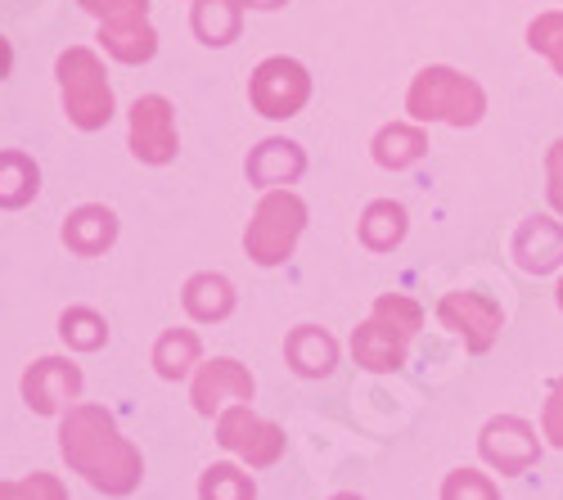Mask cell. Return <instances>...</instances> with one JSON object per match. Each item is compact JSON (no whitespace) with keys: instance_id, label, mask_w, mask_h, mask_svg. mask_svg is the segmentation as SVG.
I'll return each instance as SVG.
<instances>
[{"instance_id":"30","label":"cell","mask_w":563,"mask_h":500,"mask_svg":"<svg viewBox=\"0 0 563 500\" xmlns=\"http://www.w3.org/2000/svg\"><path fill=\"white\" fill-rule=\"evenodd\" d=\"M77 5L90 14V19H145L150 14V0H77Z\"/></svg>"},{"instance_id":"17","label":"cell","mask_w":563,"mask_h":500,"mask_svg":"<svg viewBox=\"0 0 563 500\" xmlns=\"http://www.w3.org/2000/svg\"><path fill=\"white\" fill-rule=\"evenodd\" d=\"M234 302H240V293H234V285L221 276V270H199V276H190L180 289L185 315L199 321V325H221L234 311Z\"/></svg>"},{"instance_id":"12","label":"cell","mask_w":563,"mask_h":500,"mask_svg":"<svg viewBox=\"0 0 563 500\" xmlns=\"http://www.w3.org/2000/svg\"><path fill=\"white\" fill-rule=\"evenodd\" d=\"M302 171H307V154L298 141H285V135H271L244 158V176L257 190H289Z\"/></svg>"},{"instance_id":"4","label":"cell","mask_w":563,"mask_h":500,"mask_svg":"<svg viewBox=\"0 0 563 500\" xmlns=\"http://www.w3.org/2000/svg\"><path fill=\"white\" fill-rule=\"evenodd\" d=\"M302 231H307V203L294 190H266L244 231V253L257 266H285Z\"/></svg>"},{"instance_id":"10","label":"cell","mask_w":563,"mask_h":500,"mask_svg":"<svg viewBox=\"0 0 563 500\" xmlns=\"http://www.w3.org/2000/svg\"><path fill=\"white\" fill-rule=\"evenodd\" d=\"M478 451L496 474L514 478V474H528L541 460V437L519 415H496V420H487V429L478 437Z\"/></svg>"},{"instance_id":"15","label":"cell","mask_w":563,"mask_h":500,"mask_svg":"<svg viewBox=\"0 0 563 500\" xmlns=\"http://www.w3.org/2000/svg\"><path fill=\"white\" fill-rule=\"evenodd\" d=\"M514 262H519L528 276H550L563 266V225L550 216H528L514 235Z\"/></svg>"},{"instance_id":"5","label":"cell","mask_w":563,"mask_h":500,"mask_svg":"<svg viewBox=\"0 0 563 500\" xmlns=\"http://www.w3.org/2000/svg\"><path fill=\"white\" fill-rule=\"evenodd\" d=\"M217 442H221V451H230V456L244 460L249 469L279 465L285 460V446H289L285 429H279L275 420H266V415H257L253 401L225 405V411L217 415Z\"/></svg>"},{"instance_id":"27","label":"cell","mask_w":563,"mask_h":500,"mask_svg":"<svg viewBox=\"0 0 563 500\" xmlns=\"http://www.w3.org/2000/svg\"><path fill=\"white\" fill-rule=\"evenodd\" d=\"M528 45H532L537 55H545V59L554 64V73L563 77V10L537 14L532 27H528Z\"/></svg>"},{"instance_id":"22","label":"cell","mask_w":563,"mask_h":500,"mask_svg":"<svg viewBox=\"0 0 563 500\" xmlns=\"http://www.w3.org/2000/svg\"><path fill=\"white\" fill-rule=\"evenodd\" d=\"M41 195V167L23 149H0V212H19Z\"/></svg>"},{"instance_id":"25","label":"cell","mask_w":563,"mask_h":500,"mask_svg":"<svg viewBox=\"0 0 563 500\" xmlns=\"http://www.w3.org/2000/svg\"><path fill=\"white\" fill-rule=\"evenodd\" d=\"M199 500H257V482L244 465H208L199 474Z\"/></svg>"},{"instance_id":"3","label":"cell","mask_w":563,"mask_h":500,"mask_svg":"<svg viewBox=\"0 0 563 500\" xmlns=\"http://www.w3.org/2000/svg\"><path fill=\"white\" fill-rule=\"evenodd\" d=\"M55 77H59L64 113L77 131H104L113 122L118 100H113L104 59L90 51V45H68V51L59 55V64H55Z\"/></svg>"},{"instance_id":"20","label":"cell","mask_w":563,"mask_h":500,"mask_svg":"<svg viewBox=\"0 0 563 500\" xmlns=\"http://www.w3.org/2000/svg\"><path fill=\"white\" fill-rule=\"evenodd\" d=\"M369 154L384 171H406V167H415L419 158L429 154V135H424L419 122H388L379 135H374Z\"/></svg>"},{"instance_id":"32","label":"cell","mask_w":563,"mask_h":500,"mask_svg":"<svg viewBox=\"0 0 563 500\" xmlns=\"http://www.w3.org/2000/svg\"><path fill=\"white\" fill-rule=\"evenodd\" d=\"M545 195H550V208L563 216V141H554L545 154Z\"/></svg>"},{"instance_id":"7","label":"cell","mask_w":563,"mask_h":500,"mask_svg":"<svg viewBox=\"0 0 563 500\" xmlns=\"http://www.w3.org/2000/svg\"><path fill=\"white\" fill-rule=\"evenodd\" d=\"M126 145L135 163L145 167H167L180 154V135H176V109L163 96H140L126 113Z\"/></svg>"},{"instance_id":"29","label":"cell","mask_w":563,"mask_h":500,"mask_svg":"<svg viewBox=\"0 0 563 500\" xmlns=\"http://www.w3.org/2000/svg\"><path fill=\"white\" fill-rule=\"evenodd\" d=\"M442 500H500V487L478 469H451L442 482Z\"/></svg>"},{"instance_id":"13","label":"cell","mask_w":563,"mask_h":500,"mask_svg":"<svg viewBox=\"0 0 563 500\" xmlns=\"http://www.w3.org/2000/svg\"><path fill=\"white\" fill-rule=\"evenodd\" d=\"M59 240L73 257H104L118 244V212L104 203H81L64 216Z\"/></svg>"},{"instance_id":"14","label":"cell","mask_w":563,"mask_h":500,"mask_svg":"<svg viewBox=\"0 0 563 500\" xmlns=\"http://www.w3.org/2000/svg\"><path fill=\"white\" fill-rule=\"evenodd\" d=\"M406 356H410V338L388 330L384 321H374V315L352 330V360L369 375H397Z\"/></svg>"},{"instance_id":"31","label":"cell","mask_w":563,"mask_h":500,"mask_svg":"<svg viewBox=\"0 0 563 500\" xmlns=\"http://www.w3.org/2000/svg\"><path fill=\"white\" fill-rule=\"evenodd\" d=\"M541 437H550V446L563 451V375L550 384L545 405H541Z\"/></svg>"},{"instance_id":"28","label":"cell","mask_w":563,"mask_h":500,"mask_svg":"<svg viewBox=\"0 0 563 500\" xmlns=\"http://www.w3.org/2000/svg\"><path fill=\"white\" fill-rule=\"evenodd\" d=\"M0 500H68V487L55 474H27L14 482H0Z\"/></svg>"},{"instance_id":"2","label":"cell","mask_w":563,"mask_h":500,"mask_svg":"<svg viewBox=\"0 0 563 500\" xmlns=\"http://www.w3.org/2000/svg\"><path fill=\"white\" fill-rule=\"evenodd\" d=\"M406 113L410 122H446V126H478L487 113V90L446 64L419 68L406 90Z\"/></svg>"},{"instance_id":"18","label":"cell","mask_w":563,"mask_h":500,"mask_svg":"<svg viewBox=\"0 0 563 500\" xmlns=\"http://www.w3.org/2000/svg\"><path fill=\"white\" fill-rule=\"evenodd\" d=\"M96 41L104 45V55L118 59V64H150L158 55V32H154L150 14L145 19H109V23H100Z\"/></svg>"},{"instance_id":"26","label":"cell","mask_w":563,"mask_h":500,"mask_svg":"<svg viewBox=\"0 0 563 500\" xmlns=\"http://www.w3.org/2000/svg\"><path fill=\"white\" fill-rule=\"evenodd\" d=\"M369 315H374V321H384L388 330L406 334V338H415L419 330H424V307H419L410 293H379Z\"/></svg>"},{"instance_id":"8","label":"cell","mask_w":563,"mask_h":500,"mask_svg":"<svg viewBox=\"0 0 563 500\" xmlns=\"http://www.w3.org/2000/svg\"><path fill=\"white\" fill-rule=\"evenodd\" d=\"M438 321L468 347V352H487L496 338H500V325H505V315H500V302L478 293V289H455L438 302Z\"/></svg>"},{"instance_id":"16","label":"cell","mask_w":563,"mask_h":500,"mask_svg":"<svg viewBox=\"0 0 563 500\" xmlns=\"http://www.w3.org/2000/svg\"><path fill=\"white\" fill-rule=\"evenodd\" d=\"M285 360L298 379H330L339 370V343L320 325H298L285 338Z\"/></svg>"},{"instance_id":"9","label":"cell","mask_w":563,"mask_h":500,"mask_svg":"<svg viewBox=\"0 0 563 500\" xmlns=\"http://www.w3.org/2000/svg\"><path fill=\"white\" fill-rule=\"evenodd\" d=\"M19 392L32 415H64L81 397V366H73L68 356H36L23 370Z\"/></svg>"},{"instance_id":"34","label":"cell","mask_w":563,"mask_h":500,"mask_svg":"<svg viewBox=\"0 0 563 500\" xmlns=\"http://www.w3.org/2000/svg\"><path fill=\"white\" fill-rule=\"evenodd\" d=\"M240 5H244V10H285L289 0H240Z\"/></svg>"},{"instance_id":"11","label":"cell","mask_w":563,"mask_h":500,"mask_svg":"<svg viewBox=\"0 0 563 500\" xmlns=\"http://www.w3.org/2000/svg\"><path fill=\"white\" fill-rule=\"evenodd\" d=\"M253 392H257V379L234 356L203 360V366L195 370V379H190V401H195V411L203 420L221 415L225 405H234V401H253Z\"/></svg>"},{"instance_id":"21","label":"cell","mask_w":563,"mask_h":500,"mask_svg":"<svg viewBox=\"0 0 563 500\" xmlns=\"http://www.w3.org/2000/svg\"><path fill=\"white\" fill-rule=\"evenodd\" d=\"M190 27L203 45L221 51V45H234L244 32V5L240 0H195L190 10Z\"/></svg>"},{"instance_id":"35","label":"cell","mask_w":563,"mask_h":500,"mask_svg":"<svg viewBox=\"0 0 563 500\" xmlns=\"http://www.w3.org/2000/svg\"><path fill=\"white\" fill-rule=\"evenodd\" d=\"M330 500H365V496H356V491H339V496H330Z\"/></svg>"},{"instance_id":"33","label":"cell","mask_w":563,"mask_h":500,"mask_svg":"<svg viewBox=\"0 0 563 500\" xmlns=\"http://www.w3.org/2000/svg\"><path fill=\"white\" fill-rule=\"evenodd\" d=\"M10 68H14V51H10V41L0 36V81L10 77Z\"/></svg>"},{"instance_id":"19","label":"cell","mask_w":563,"mask_h":500,"mask_svg":"<svg viewBox=\"0 0 563 500\" xmlns=\"http://www.w3.org/2000/svg\"><path fill=\"white\" fill-rule=\"evenodd\" d=\"M150 366L158 379L167 384H180V379H195V370L203 366V343L195 330H163L154 338V352H150Z\"/></svg>"},{"instance_id":"23","label":"cell","mask_w":563,"mask_h":500,"mask_svg":"<svg viewBox=\"0 0 563 500\" xmlns=\"http://www.w3.org/2000/svg\"><path fill=\"white\" fill-rule=\"evenodd\" d=\"M406 231H410L406 208L393 203V199H374V203L361 212V221H356V235H361V244H365L369 253H393V248L406 240Z\"/></svg>"},{"instance_id":"1","label":"cell","mask_w":563,"mask_h":500,"mask_svg":"<svg viewBox=\"0 0 563 500\" xmlns=\"http://www.w3.org/2000/svg\"><path fill=\"white\" fill-rule=\"evenodd\" d=\"M59 456L86 487L104 496H131L145 478L140 446L118 429L104 405L90 401H77L59 415Z\"/></svg>"},{"instance_id":"24","label":"cell","mask_w":563,"mask_h":500,"mask_svg":"<svg viewBox=\"0 0 563 500\" xmlns=\"http://www.w3.org/2000/svg\"><path fill=\"white\" fill-rule=\"evenodd\" d=\"M59 338L68 343V352H100L109 343V321L96 307H64Z\"/></svg>"},{"instance_id":"6","label":"cell","mask_w":563,"mask_h":500,"mask_svg":"<svg viewBox=\"0 0 563 500\" xmlns=\"http://www.w3.org/2000/svg\"><path fill=\"white\" fill-rule=\"evenodd\" d=\"M307 100H311V73L289 55L262 59L249 77V104L271 122L298 118L307 109Z\"/></svg>"},{"instance_id":"36","label":"cell","mask_w":563,"mask_h":500,"mask_svg":"<svg viewBox=\"0 0 563 500\" xmlns=\"http://www.w3.org/2000/svg\"><path fill=\"white\" fill-rule=\"evenodd\" d=\"M554 298H559V311H563V280H559V293Z\"/></svg>"}]
</instances>
